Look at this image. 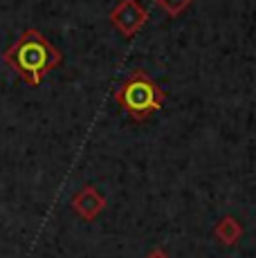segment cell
<instances>
[{"label": "cell", "mask_w": 256, "mask_h": 258, "mask_svg": "<svg viewBox=\"0 0 256 258\" xmlns=\"http://www.w3.org/2000/svg\"><path fill=\"white\" fill-rule=\"evenodd\" d=\"M115 101L135 121L157 115L166 103V92L146 72H133L117 86Z\"/></svg>", "instance_id": "2"}, {"label": "cell", "mask_w": 256, "mask_h": 258, "mask_svg": "<svg viewBox=\"0 0 256 258\" xmlns=\"http://www.w3.org/2000/svg\"><path fill=\"white\" fill-rule=\"evenodd\" d=\"M146 258H169V256H166L162 249H153V251H151V254L146 256Z\"/></svg>", "instance_id": "7"}, {"label": "cell", "mask_w": 256, "mask_h": 258, "mask_svg": "<svg viewBox=\"0 0 256 258\" xmlns=\"http://www.w3.org/2000/svg\"><path fill=\"white\" fill-rule=\"evenodd\" d=\"M72 209H75V213L81 218V220L92 222L103 209H106V198H103L92 184H86L81 191L75 193V198H72Z\"/></svg>", "instance_id": "4"}, {"label": "cell", "mask_w": 256, "mask_h": 258, "mask_svg": "<svg viewBox=\"0 0 256 258\" xmlns=\"http://www.w3.org/2000/svg\"><path fill=\"white\" fill-rule=\"evenodd\" d=\"M3 61L12 68L27 86H41L43 77L63 63V56L56 47L43 36L38 29H25L7 52Z\"/></svg>", "instance_id": "1"}, {"label": "cell", "mask_w": 256, "mask_h": 258, "mask_svg": "<svg viewBox=\"0 0 256 258\" xmlns=\"http://www.w3.org/2000/svg\"><path fill=\"white\" fill-rule=\"evenodd\" d=\"M214 236L225 247H234L240 240V236H243V225L234 216H225L214 225Z\"/></svg>", "instance_id": "5"}, {"label": "cell", "mask_w": 256, "mask_h": 258, "mask_svg": "<svg viewBox=\"0 0 256 258\" xmlns=\"http://www.w3.org/2000/svg\"><path fill=\"white\" fill-rule=\"evenodd\" d=\"M155 3L160 5L166 14H171V16H180V14L184 12L191 3H194V0H155Z\"/></svg>", "instance_id": "6"}, {"label": "cell", "mask_w": 256, "mask_h": 258, "mask_svg": "<svg viewBox=\"0 0 256 258\" xmlns=\"http://www.w3.org/2000/svg\"><path fill=\"white\" fill-rule=\"evenodd\" d=\"M149 21V12L140 0H121L110 12V23L121 36L133 38L142 32V27Z\"/></svg>", "instance_id": "3"}]
</instances>
